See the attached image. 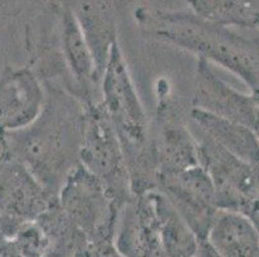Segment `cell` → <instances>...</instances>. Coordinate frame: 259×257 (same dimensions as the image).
Segmentation results:
<instances>
[{"label":"cell","mask_w":259,"mask_h":257,"mask_svg":"<svg viewBox=\"0 0 259 257\" xmlns=\"http://www.w3.org/2000/svg\"><path fill=\"white\" fill-rule=\"evenodd\" d=\"M83 127L84 105L80 99L51 88L34 124L6 133L9 156L23 162L57 197L66 178L80 164Z\"/></svg>","instance_id":"obj_1"},{"label":"cell","mask_w":259,"mask_h":257,"mask_svg":"<svg viewBox=\"0 0 259 257\" xmlns=\"http://www.w3.org/2000/svg\"><path fill=\"white\" fill-rule=\"evenodd\" d=\"M134 16L145 36L220 65L240 77L251 93L259 89V39L242 36L194 11L141 7Z\"/></svg>","instance_id":"obj_2"},{"label":"cell","mask_w":259,"mask_h":257,"mask_svg":"<svg viewBox=\"0 0 259 257\" xmlns=\"http://www.w3.org/2000/svg\"><path fill=\"white\" fill-rule=\"evenodd\" d=\"M102 105L125 157L133 194L157 189V165L150 124L116 37L102 77Z\"/></svg>","instance_id":"obj_3"},{"label":"cell","mask_w":259,"mask_h":257,"mask_svg":"<svg viewBox=\"0 0 259 257\" xmlns=\"http://www.w3.org/2000/svg\"><path fill=\"white\" fill-rule=\"evenodd\" d=\"M115 247L120 256H199V242L160 189L133 194L120 211Z\"/></svg>","instance_id":"obj_4"},{"label":"cell","mask_w":259,"mask_h":257,"mask_svg":"<svg viewBox=\"0 0 259 257\" xmlns=\"http://www.w3.org/2000/svg\"><path fill=\"white\" fill-rule=\"evenodd\" d=\"M57 198L63 211L85 234L91 256H120L115 237L121 207L97 176L79 164L66 178Z\"/></svg>","instance_id":"obj_5"},{"label":"cell","mask_w":259,"mask_h":257,"mask_svg":"<svg viewBox=\"0 0 259 257\" xmlns=\"http://www.w3.org/2000/svg\"><path fill=\"white\" fill-rule=\"evenodd\" d=\"M79 161L97 176L120 207L133 195L125 157L102 102L84 106V127Z\"/></svg>","instance_id":"obj_6"},{"label":"cell","mask_w":259,"mask_h":257,"mask_svg":"<svg viewBox=\"0 0 259 257\" xmlns=\"http://www.w3.org/2000/svg\"><path fill=\"white\" fill-rule=\"evenodd\" d=\"M199 131V162L213 181L218 209L248 216L259 211V165L240 159Z\"/></svg>","instance_id":"obj_7"},{"label":"cell","mask_w":259,"mask_h":257,"mask_svg":"<svg viewBox=\"0 0 259 257\" xmlns=\"http://www.w3.org/2000/svg\"><path fill=\"white\" fill-rule=\"evenodd\" d=\"M161 80L157 88V107L152 124V141L157 178L176 175L200 165L197 139L188 127L178 100Z\"/></svg>","instance_id":"obj_8"},{"label":"cell","mask_w":259,"mask_h":257,"mask_svg":"<svg viewBox=\"0 0 259 257\" xmlns=\"http://www.w3.org/2000/svg\"><path fill=\"white\" fill-rule=\"evenodd\" d=\"M157 189L168 197L199 242V256H215L208 235L218 211L213 181L201 165L159 179ZM217 257V256H215Z\"/></svg>","instance_id":"obj_9"},{"label":"cell","mask_w":259,"mask_h":257,"mask_svg":"<svg viewBox=\"0 0 259 257\" xmlns=\"http://www.w3.org/2000/svg\"><path fill=\"white\" fill-rule=\"evenodd\" d=\"M57 197L37 180L31 170L9 156L0 164V226L9 239L21 226L36 221Z\"/></svg>","instance_id":"obj_10"},{"label":"cell","mask_w":259,"mask_h":257,"mask_svg":"<svg viewBox=\"0 0 259 257\" xmlns=\"http://www.w3.org/2000/svg\"><path fill=\"white\" fill-rule=\"evenodd\" d=\"M44 89L27 68H7L0 77V130L18 131L36 121L46 105Z\"/></svg>","instance_id":"obj_11"},{"label":"cell","mask_w":259,"mask_h":257,"mask_svg":"<svg viewBox=\"0 0 259 257\" xmlns=\"http://www.w3.org/2000/svg\"><path fill=\"white\" fill-rule=\"evenodd\" d=\"M192 106L251 129L255 124L256 103L253 94H244L230 86L217 76L204 58L197 61L196 89Z\"/></svg>","instance_id":"obj_12"},{"label":"cell","mask_w":259,"mask_h":257,"mask_svg":"<svg viewBox=\"0 0 259 257\" xmlns=\"http://www.w3.org/2000/svg\"><path fill=\"white\" fill-rule=\"evenodd\" d=\"M63 56L77 84L79 99L84 106L97 103L93 91L101 80L100 70L88 39L75 13L67 11L62 18Z\"/></svg>","instance_id":"obj_13"},{"label":"cell","mask_w":259,"mask_h":257,"mask_svg":"<svg viewBox=\"0 0 259 257\" xmlns=\"http://www.w3.org/2000/svg\"><path fill=\"white\" fill-rule=\"evenodd\" d=\"M208 243L217 257H259L258 230L253 220L239 211H217Z\"/></svg>","instance_id":"obj_14"},{"label":"cell","mask_w":259,"mask_h":257,"mask_svg":"<svg viewBox=\"0 0 259 257\" xmlns=\"http://www.w3.org/2000/svg\"><path fill=\"white\" fill-rule=\"evenodd\" d=\"M191 119L199 130L223 148L245 161L259 165V139L251 127L199 108H192Z\"/></svg>","instance_id":"obj_15"},{"label":"cell","mask_w":259,"mask_h":257,"mask_svg":"<svg viewBox=\"0 0 259 257\" xmlns=\"http://www.w3.org/2000/svg\"><path fill=\"white\" fill-rule=\"evenodd\" d=\"M36 223L48 239L47 256H91L85 234L63 211L58 198L37 218Z\"/></svg>","instance_id":"obj_16"},{"label":"cell","mask_w":259,"mask_h":257,"mask_svg":"<svg viewBox=\"0 0 259 257\" xmlns=\"http://www.w3.org/2000/svg\"><path fill=\"white\" fill-rule=\"evenodd\" d=\"M191 11L228 27L259 28V0H186Z\"/></svg>","instance_id":"obj_17"},{"label":"cell","mask_w":259,"mask_h":257,"mask_svg":"<svg viewBox=\"0 0 259 257\" xmlns=\"http://www.w3.org/2000/svg\"><path fill=\"white\" fill-rule=\"evenodd\" d=\"M15 256L39 257L48 254V239L36 221L22 225L9 238Z\"/></svg>","instance_id":"obj_18"},{"label":"cell","mask_w":259,"mask_h":257,"mask_svg":"<svg viewBox=\"0 0 259 257\" xmlns=\"http://www.w3.org/2000/svg\"><path fill=\"white\" fill-rule=\"evenodd\" d=\"M9 157V149L8 143H7L6 133L3 130H0V164L6 161Z\"/></svg>","instance_id":"obj_19"},{"label":"cell","mask_w":259,"mask_h":257,"mask_svg":"<svg viewBox=\"0 0 259 257\" xmlns=\"http://www.w3.org/2000/svg\"><path fill=\"white\" fill-rule=\"evenodd\" d=\"M251 94H253L254 98H255V103H256V119H255V124H254L253 130L255 131L256 136H258V139H259V89L258 90L253 91Z\"/></svg>","instance_id":"obj_20"},{"label":"cell","mask_w":259,"mask_h":257,"mask_svg":"<svg viewBox=\"0 0 259 257\" xmlns=\"http://www.w3.org/2000/svg\"><path fill=\"white\" fill-rule=\"evenodd\" d=\"M249 218L253 220L254 225H255L256 230H258V233H259V211H255V212H253V214H250V215H249Z\"/></svg>","instance_id":"obj_21"},{"label":"cell","mask_w":259,"mask_h":257,"mask_svg":"<svg viewBox=\"0 0 259 257\" xmlns=\"http://www.w3.org/2000/svg\"><path fill=\"white\" fill-rule=\"evenodd\" d=\"M4 242H6V238H4L3 232H2V226H0V256H3Z\"/></svg>","instance_id":"obj_22"}]
</instances>
